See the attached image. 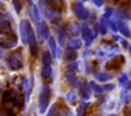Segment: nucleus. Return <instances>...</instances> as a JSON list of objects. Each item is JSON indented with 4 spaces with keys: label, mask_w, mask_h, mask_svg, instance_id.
<instances>
[{
    "label": "nucleus",
    "mask_w": 131,
    "mask_h": 116,
    "mask_svg": "<svg viewBox=\"0 0 131 116\" xmlns=\"http://www.w3.org/2000/svg\"><path fill=\"white\" fill-rule=\"evenodd\" d=\"M8 64L11 70H17L21 67V55L19 51H14L9 55Z\"/></svg>",
    "instance_id": "f257e3e1"
},
{
    "label": "nucleus",
    "mask_w": 131,
    "mask_h": 116,
    "mask_svg": "<svg viewBox=\"0 0 131 116\" xmlns=\"http://www.w3.org/2000/svg\"><path fill=\"white\" fill-rule=\"evenodd\" d=\"M48 98H49V89L45 88L40 95V112H44V110L47 106Z\"/></svg>",
    "instance_id": "f03ea898"
},
{
    "label": "nucleus",
    "mask_w": 131,
    "mask_h": 116,
    "mask_svg": "<svg viewBox=\"0 0 131 116\" xmlns=\"http://www.w3.org/2000/svg\"><path fill=\"white\" fill-rule=\"evenodd\" d=\"M106 1H108V2H112V3H116V2H118V0H106Z\"/></svg>",
    "instance_id": "7ed1b4c3"
}]
</instances>
